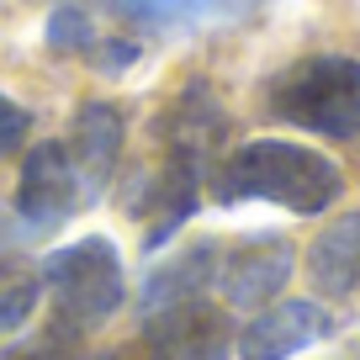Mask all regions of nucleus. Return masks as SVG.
<instances>
[{
  "mask_svg": "<svg viewBox=\"0 0 360 360\" xmlns=\"http://www.w3.org/2000/svg\"><path fill=\"white\" fill-rule=\"evenodd\" d=\"M207 180H212L217 207L270 202V207H286L292 217H323L345 196L339 159L318 154V148L297 143V138H249Z\"/></svg>",
  "mask_w": 360,
  "mask_h": 360,
  "instance_id": "1",
  "label": "nucleus"
},
{
  "mask_svg": "<svg viewBox=\"0 0 360 360\" xmlns=\"http://www.w3.org/2000/svg\"><path fill=\"white\" fill-rule=\"evenodd\" d=\"M37 281H43V302H48L43 334L58 349L85 345L96 328H106L127 307V265H122V249L106 233L48 249L43 265H37Z\"/></svg>",
  "mask_w": 360,
  "mask_h": 360,
  "instance_id": "2",
  "label": "nucleus"
},
{
  "mask_svg": "<svg viewBox=\"0 0 360 360\" xmlns=\"http://www.w3.org/2000/svg\"><path fill=\"white\" fill-rule=\"evenodd\" d=\"M265 106L281 122L318 133L328 143L360 138V58L355 53H307L265 85Z\"/></svg>",
  "mask_w": 360,
  "mask_h": 360,
  "instance_id": "3",
  "label": "nucleus"
},
{
  "mask_svg": "<svg viewBox=\"0 0 360 360\" xmlns=\"http://www.w3.org/2000/svg\"><path fill=\"white\" fill-rule=\"evenodd\" d=\"M90 202H96V191H90V180L79 175V165H75L64 138L32 143L22 154L16 191H11V217L22 223V233H53V228H64L75 212H85Z\"/></svg>",
  "mask_w": 360,
  "mask_h": 360,
  "instance_id": "4",
  "label": "nucleus"
},
{
  "mask_svg": "<svg viewBox=\"0 0 360 360\" xmlns=\"http://www.w3.org/2000/svg\"><path fill=\"white\" fill-rule=\"evenodd\" d=\"M297 276V244L286 233H244L223 244L217 255V281L212 292L223 297L228 313H259L286 292Z\"/></svg>",
  "mask_w": 360,
  "mask_h": 360,
  "instance_id": "5",
  "label": "nucleus"
},
{
  "mask_svg": "<svg viewBox=\"0 0 360 360\" xmlns=\"http://www.w3.org/2000/svg\"><path fill=\"white\" fill-rule=\"evenodd\" d=\"M138 328H143V360H233V313L212 297L159 307L138 318Z\"/></svg>",
  "mask_w": 360,
  "mask_h": 360,
  "instance_id": "6",
  "label": "nucleus"
},
{
  "mask_svg": "<svg viewBox=\"0 0 360 360\" xmlns=\"http://www.w3.org/2000/svg\"><path fill=\"white\" fill-rule=\"evenodd\" d=\"M339 328L323 297H276L233 334V360H297Z\"/></svg>",
  "mask_w": 360,
  "mask_h": 360,
  "instance_id": "7",
  "label": "nucleus"
},
{
  "mask_svg": "<svg viewBox=\"0 0 360 360\" xmlns=\"http://www.w3.org/2000/svg\"><path fill=\"white\" fill-rule=\"evenodd\" d=\"M217 255H223V238H191L186 249L159 259L143 276V286H138V318L159 313V307H175V302H191V297H212Z\"/></svg>",
  "mask_w": 360,
  "mask_h": 360,
  "instance_id": "8",
  "label": "nucleus"
},
{
  "mask_svg": "<svg viewBox=\"0 0 360 360\" xmlns=\"http://www.w3.org/2000/svg\"><path fill=\"white\" fill-rule=\"evenodd\" d=\"M69 154H75L79 175L90 180V191L101 196L112 186L117 165H122V148H127V117L117 112L112 101H79L75 106V122L64 133Z\"/></svg>",
  "mask_w": 360,
  "mask_h": 360,
  "instance_id": "9",
  "label": "nucleus"
},
{
  "mask_svg": "<svg viewBox=\"0 0 360 360\" xmlns=\"http://www.w3.org/2000/svg\"><path fill=\"white\" fill-rule=\"evenodd\" d=\"M307 281L323 302H349L360 292V212H345L323 223V233L307 244L302 255Z\"/></svg>",
  "mask_w": 360,
  "mask_h": 360,
  "instance_id": "10",
  "label": "nucleus"
},
{
  "mask_svg": "<svg viewBox=\"0 0 360 360\" xmlns=\"http://www.w3.org/2000/svg\"><path fill=\"white\" fill-rule=\"evenodd\" d=\"M122 22L148 32H196V27H223L255 16L259 0H106Z\"/></svg>",
  "mask_w": 360,
  "mask_h": 360,
  "instance_id": "11",
  "label": "nucleus"
},
{
  "mask_svg": "<svg viewBox=\"0 0 360 360\" xmlns=\"http://www.w3.org/2000/svg\"><path fill=\"white\" fill-rule=\"evenodd\" d=\"M37 313H43V281H37V270L0 259V345L22 339L37 323Z\"/></svg>",
  "mask_w": 360,
  "mask_h": 360,
  "instance_id": "12",
  "label": "nucleus"
},
{
  "mask_svg": "<svg viewBox=\"0 0 360 360\" xmlns=\"http://www.w3.org/2000/svg\"><path fill=\"white\" fill-rule=\"evenodd\" d=\"M43 43L53 48V53H79L85 58L90 48H96V27H90V16L79 11V6H58V11L48 16V27H43Z\"/></svg>",
  "mask_w": 360,
  "mask_h": 360,
  "instance_id": "13",
  "label": "nucleus"
},
{
  "mask_svg": "<svg viewBox=\"0 0 360 360\" xmlns=\"http://www.w3.org/2000/svg\"><path fill=\"white\" fill-rule=\"evenodd\" d=\"M27 133H32V112H27L16 96H6V90H0V159L16 154V148L27 143Z\"/></svg>",
  "mask_w": 360,
  "mask_h": 360,
  "instance_id": "14",
  "label": "nucleus"
},
{
  "mask_svg": "<svg viewBox=\"0 0 360 360\" xmlns=\"http://www.w3.org/2000/svg\"><path fill=\"white\" fill-rule=\"evenodd\" d=\"M85 58L101 69V75H122V69L138 64V43L133 37H96V48H90Z\"/></svg>",
  "mask_w": 360,
  "mask_h": 360,
  "instance_id": "15",
  "label": "nucleus"
},
{
  "mask_svg": "<svg viewBox=\"0 0 360 360\" xmlns=\"http://www.w3.org/2000/svg\"><path fill=\"white\" fill-rule=\"evenodd\" d=\"M58 355V345L48 334H37V339H11V345H0V360H53Z\"/></svg>",
  "mask_w": 360,
  "mask_h": 360,
  "instance_id": "16",
  "label": "nucleus"
},
{
  "mask_svg": "<svg viewBox=\"0 0 360 360\" xmlns=\"http://www.w3.org/2000/svg\"><path fill=\"white\" fill-rule=\"evenodd\" d=\"M53 360H133V349H127V345H96V349H90V339H85V345L58 349Z\"/></svg>",
  "mask_w": 360,
  "mask_h": 360,
  "instance_id": "17",
  "label": "nucleus"
}]
</instances>
